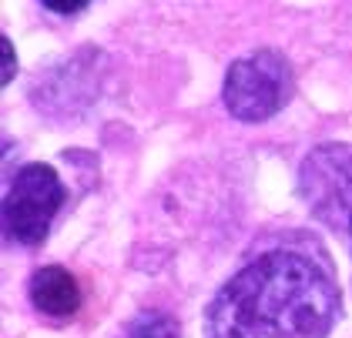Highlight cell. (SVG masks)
Here are the masks:
<instances>
[{
    "label": "cell",
    "mask_w": 352,
    "mask_h": 338,
    "mask_svg": "<svg viewBox=\"0 0 352 338\" xmlns=\"http://www.w3.org/2000/svg\"><path fill=\"white\" fill-rule=\"evenodd\" d=\"M339 291L302 251H265L228 278L205 312L208 338H329Z\"/></svg>",
    "instance_id": "cell-1"
},
{
    "label": "cell",
    "mask_w": 352,
    "mask_h": 338,
    "mask_svg": "<svg viewBox=\"0 0 352 338\" xmlns=\"http://www.w3.org/2000/svg\"><path fill=\"white\" fill-rule=\"evenodd\" d=\"M296 74L278 51H252L239 57L225 74V107L248 124L269 121L292 101Z\"/></svg>",
    "instance_id": "cell-2"
},
{
    "label": "cell",
    "mask_w": 352,
    "mask_h": 338,
    "mask_svg": "<svg viewBox=\"0 0 352 338\" xmlns=\"http://www.w3.org/2000/svg\"><path fill=\"white\" fill-rule=\"evenodd\" d=\"M60 205H64V184H60L54 168L51 164H28L14 174V181L7 188L3 225L14 241L34 248L47 238Z\"/></svg>",
    "instance_id": "cell-3"
},
{
    "label": "cell",
    "mask_w": 352,
    "mask_h": 338,
    "mask_svg": "<svg viewBox=\"0 0 352 338\" xmlns=\"http://www.w3.org/2000/svg\"><path fill=\"white\" fill-rule=\"evenodd\" d=\"M302 194L352 245V144H322L302 164Z\"/></svg>",
    "instance_id": "cell-4"
},
{
    "label": "cell",
    "mask_w": 352,
    "mask_h": 338,
    "mask_svg": "<svg viewBox=\"0 0 352 338\" xmlns=\"http://www.w3.org/2000/svg\"><path fill=\"white\" fill-rule=\"evenodd\" d=\"M30 302L47 318H71L81 308V285L67 268L47 264V268H37L30 278Z\"/></svg>",
    "instance_id": "cell-5"
},
{
    "label": "cell",
    "mask_w": 352,
    "mask_h": 338,
    "mask_svg": "<svg viewBox=\"0 0 352 338\" xmlns=\"http://www.w3.org/2000/svg\"><path fill=\"white\" fill-rule=\"evenodd\" d=\"M178 322L164 312H141L128 325V338H178Z\"/></svg>",
    "instance_id": "cell-6"
},
{
    "label": "cell",
    "mask_w": 352,
    "mask_h": 338,
    "mask_svg": "<svg viewBox=\"0 0 352 338\" xmlns=\"http://www.w3.org/2000/svg\"><path fill=\"white\" fill-rule=\"evenodd\" d=\"M0 84H10L17 74V57H14V44L7 37H0Z\"/></svg>",
    "instance_id": "cell-7"
},
{
    "label": "cell",
    "mask_w": 352,
    "mask_h": 338,
    "mask_svg": "<svg viewBox=\"0 0 352 338\" xmlns=\"http://www.w3.org/2000/svg\"><path fill=\"white\" fill-rule=\"evenodd\" d=\"M44 7L47 10H54V14H78V10H87V3H57V0H44Z\"/></svg>",
    "instance_id": "cell-8"
}]
</instances>
